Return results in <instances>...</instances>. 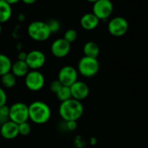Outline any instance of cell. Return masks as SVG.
Segmentation results:
<instances>
[{"label": "cell", "instance_id": "31", "mask_svg": "<svg viewBox=\"0 0 148 148\" xmlns=\"http://www.w3.org/2000/svg\"><path fill=\"white\" fill-rule=\"evenodd\" d=\"M86 1H88L89 3H92V4H94L95 2H97L98 0H86Z\"/></svg>", "mask_w": 148, "mask_h": 148}, {"label": "cell", "instance_id": "18", "mask_svg": "<svg viewBox=\"0 0 148 148\" xmlns=\"http://www.w3.org/2000/svg\"><path fill=\"white\" fill-rule=\"evenodd\" d=\"M12 64V62L7 55L0 53V77L11 71Z\"/></svg>", "mask_w": 148, "mask_h": 148}, {"label": "cell", "instance_id": "23", "mask_svg": "<svg viewBox=\"0 0 148 148\" xmlns=\"http://www.w3.org/2000/svg\"><path fill=\"white\" fill-rule=\"evenodd\" d=\"M9 119V106L6 105L0 108V125L7 122Z\"/></svg>", "mask_w": 148, "mask_h": 148}, {"label": "cell", "instance_id": "19", "mask_svg": "<svg viewBox=\"0 0 148 148\" xmlns=\"http://www.w3.org/2000/svg\"><path fill=\"white\" fill-rule=\"evenodd\" d=\"M0 81H1V85H2L3 88L12 89L17 84V78L10 71L0 77Z\"/></svg>", "mask_w": 148, "mask_h": 148}, {"label": "cell", "instance_id": "8", "mask_svg": "<svg viewBox=\"0 0 148 148\" xmlns=\"http://www.w3.org/2000/svg\"><path fill=\"white\" fill-rule=\"evenodd\" d=\"M113 12V5L111 0H98L92 5V13L99 20H106Z\"/></svg>", "mask_w": 148, "mask_h": 148}, {"label": "cell", "instance_id": "25", "mask_svg": "<svg viewBox=\"0 0 148 148\" xmlns=\"http://www.w3.org/2000/svg\"><path fill=\"white\" fill-rule=\"evenodd\" d=\"M7 99H8V96H7L5 90L3 87L0 86V108L6 106Z\"/></svg>", "mask_w": 148, "mask_h": 148}, {"label": "cell", "instance_id": "32", "mask_svg": "<svg viewBox=\"0 0 148 148\" xmlns=\"http://www.w3.org/2000/svg\"><path fill=\"white\" fill-rule=\"evenodd\" d=\"M2 30H3V28H2V24H0V34L2 33Z\"/></svg>", "mask_w": 148, "mask_h": 148}, {"label": "cell", "instance_id": "22", "mask_svg": "<svg viewBox=\"0 0 148 148\" xmlns=\"http://www.w3.org/2000/svg\"><path fill=\"white\" fill-rule=\"evenodd\" d=\"M31 132H32V126H31V124L28 121L18 125L19 135H21V136H28L31 133Z\"/></svg>", "mask_w": 148, "mask_h": 148}, {"label": "cell", "instance_id": "26", "mask_svg": "<svg viewBox=\"0 0 148 148\" xmlns=\"http://www.w3.org/2000/svg\"><path fill=\"white\" fill-rule=\"evenodd\" d=\"M63 86L61 85V83L58 80V79H55L53 81H51V83L50 84V90L52 93L56 94L62 87Z\"/></svg>", "mask_w": 148, "mask_h": 148}, {"label": "cell", "instance_id": "17", "mask_svg": "<svg viewBox=\"0 0 148 148\" xmlns=\"http://www.w3.org/2000/svg\"><path fill=\"white\" fill-rule=\"evenodd\" d=\"M12 16V5L7 4L5 0H0V24L8 22Z\"/></svg>", "mask_w": 148, "mask_h": 148}, {"label": "cell", "instance_id": "5", "mask_svg": "<svg viewBox=\"0 0 148 148\" xmlns=\"http://www.w3.org/2000/svg\"><path fill=\"white\" fill-rule=\"evenodd\" d=\"M9 119L18 125L29 120L28 105L23 102H16L9 106Z\"/></svg>", "mask_w": 148, "mask_h": 148}, {"label": "cell", "instance_id": "21", "mask_svg": "<svg viewBox=\"0 0 148 148\" xmlns=\"http://www.w3.org/2000/svg\"><path fill=\"white\" fill-rule=\"evenodd\" d=\"M65 41H67L69 44H71L73 42H75L78 38V32L76 30L74 29H68L64 34V38H63Z\"/></svg>", "mask_w": 148, "mask_h": 148}, {"label": "cell", "instance_id": "30", "mask_svg": "<svg viewBox=\"0 0 148 148\" xmlns=\"http://www.w3.org/2000/svg\"><path fill=\"white\" fill-rule=\"evenodd\" d=\"M5 1L7 4H9L10 5H12L18 4L19 1H21V0H5Z\"/></svg>", "mask_w": 148, "mask_h": 148}, {"label": "cell", "instance_id": "7", "mask_svg": "<svg viewBox=\"0 0 148 148\" xmlns=\"http://www.w3.org/2000/svg\"><path fill=\"white\" fill-rule=\"evenodd\" d=\"M79 72L75 67L71 65H64L58 73V80L63 86L70 87L79 79Z\"/></svg>", "mask_w": 148, "mask_h": 148}, {"label": "cell", "instance_id": "27", "mask_svg": "<svg viewBox=\"0 0 148 148\" xmlns=\"http://www.w3.org/2000/svg\"><path fill=\"white\" fill-rule=\"evenodd\" d=\"M65 128L67 131H74L77 128V121H66L64 122Z\"/></svg>", "mask_w": 148, "mask_h": 148}, {"label": "cell", "instance_id": "2", "mask_svg": "<svg viewBox=\"0 0 148 148\" xmlns=\"http://www.w3.org/2000/svg\"><path fill=\"white\" fill-rule=\"evenodd\" d=\"M29 120L36 125H44L51 118L50 106L41 100H35L28 106Z\"/></svg>", "mask_w": 148, "mask_h": 148}, {"label": "cell", "instance_id": "29", "mask_svg": "<svg viewBox=\"0 0 148 148\" xmlns=\"http://www.w3.org/2000/svg\"><path fill=\"white\" fill-rule=\"evenodd\" d=\"M21 1L27 5H33L34 3H36L37 0H21Z\"/></svg>", "mask_w": 148, "mask_h": 148}, {"label": "cell", "instance_id": "1", "mask_svg": "<svg viewBox=\"0 0 148 148\" xmlns=\"http://www.w3.org/2000/svg\"><path fill=\"white\" fill-rule=\"evenodd\" d=\"M58 114L64 122L78 121L84 114V106L82 102L71 99L60 103Z\"/></svg>", "mask_w": 148, "mask_h": 148}, {"label": "cell", "instance_id": "28", "mask_svg": "<svg viewBox=\"0 0 148 148\" xmlns=\"http://www.w3.org/2000/svg\"><path fill=\"white\" fill-rule=\"evenodd\" d=\"M26 55H27V52H25V51H20L18 55V60H23V61H25V58H26Z\"/></svg>", "mask_w": 148, "mask_h": 148}, {"label": "cell", "instance_id": "13", "mask_svg": "<svg viewBox=\"0 0 148 148\" xmlns=\"http://www.w3.org/2000/svg\"><path fill=\"white\" fill-rule=\"evenodd\" d=\"M0 135L7 140L16 138L19 135L18 125L11 120H8L7 122L0 125Z\"/></svg>", "mask_w": 148, "mask_h": 148}, {"label": "cell", "instance_id": "3", "mask_svg": "<svg viewBox=\"0 0 148 148\" xmlns=\"http://www.w3.org/2000/svg\"><path fill=\"white\" fill-rule=\"evenodd\" d=\"M29 37L36 42H44L50 38L51 32L46 22L33 21L27 27Z\"/></svg>", "mask_w": 148, "mask_h": 148}, {"label": "cell", "instance_id": "24", "mask_svg": "<svg viewBox=\"0 0 148 148\" xmlns=\"http://www.w3.org/2000/svg\"><path fill=\"white\" fill-rule=\"evenodd\" d=\"M46 23L48 25V27H49L51 34L58 32L60 30V28H61V25H60L59 21L57 20V19H51V20H49Z\"/></svg>", "mask_w": 148, "mask_h": 148}, {"label": "cell", "instance_id": "10", "mask_svg": "<svg viewBox=\"0 0 148 148\" xmlns=\"http://www.w3.org/2000/svg\"><path fill=\"white\" fill-rule=\"evenodd\" d=\"M129 25L127 20L123 17L112 18L107 25L108 32L114 37H122L128 31Z\"/></svg>", "mask_w": 148, "mask_h": 148}, {"label": "cell", "instance_id": "4", "mask_svg": "<svg viewBox=\"0 0 148 148\" xmlns=\"http://www.w3.org/2000/svg\"><path fill=\"white\" fill-rule=\"evenodd\" d=\"M77 71L79 74L84 78L90 79L94 77L99 71V62L98 58L89 57H82L77 64Z\"/></svg>", "mask_w": 148, "mask_h": 148}, {"label": "cell", "instance_id": "16", "mask_svg": "<svg viewBox=\"0 0 148 148\" xmlns=\"http://www.w3.org/2000/svg\"><path fill=\"white\" fill-rule=\"evenodd\" d=\"M99 52H100L99 46L94 41H88L83 46V53H84V56L86 57L98 58Z\"/></svg>", "mask_w": 148, "mask_h": 148}, {"label": "cell", "instance_id": "15", "mask_svg": "<svg viewBox=\"0 0 148 148\" xmlns=\"http://www.w3.org/2000/svg\"><path fill=\"white\" fill-rule=\"evenodd\" d=\"M30 71V69L25 63V61L23 60H17L12 63L11 72L18 79V78H25L27 73Z\"/></svg>", "mask_w": 148, "mask_h": 148}, {"label": "cell", "instance_id": "11", "mask_svg": "<svg viewBox=\"0 0 148 148\" xmlns=\"http://www.w3.org/2000/svg\"><path fill=\"white\" fill-rule=\"evenodd\" d=\"M71 51V44L63 38L55 39L51 45V52L57 58H64Z\"/></svg>", "mask_w": 148, "mask_h": 148}, {"label": "cell", "instance_id": "14", "mask_svg": "<svg viewBox=\"0 0 148 148\" xmlns=\"http://www.w3.org/2000/svg\"><path fill=\"white\" fill-rule=\"evenodd\" d=\"M100 20L92 13H86L80 18V25L86 31H92L99 25Z\"/></svg>", "mask_w": 148, "mask_h": 148}, {"label": "cell", "instance_id": "9", "mask_svg": "<svg viewBox=\"0 0 148 148\" xmlns=\"http://www.w3.org/2000/svg\"><path fill=\"white\" fill-rule=\"evenodd\" d=\"M46 62L45 54L40 50H32L27 52L25 63L32 71H38Z\"/></svg>", "mask_w": 148, "mask_h": 148}, {"label": "cell", "instance_id": "6", "mask_svg": "<svg viewBox=\"0 0 148 148\" xmlns=\"http://www.w3.org/2000/svg\"><path fill=\"white\" fill-rule=\"evenodd\" d=\"M25 79V86L31 92H39L45 85V78L39 71H32L27 73Z\"/></svg>", "mask_w": 148, "mask_h": 148}, {"label": "cell", "instance_id": "20", "mask_svg": "<svg viewBox=\"0 0 148 148\" xmlns=\"http://www.w3.org/2000/svg\"><path fill=\"white\" fill-rule=\"evenodd\" d=\"M57 99L61 102L69 100L71 99V89L68 86H62L61 89L55 94Z\"/></svg>", "mask_w": 148, "mask_h": 148}, {"label": "cell", "instance_id": "12", "mask_svg": "<svg viewBox=\"0 0 148 148\" xmlns=\"http://www.w3.org/2000/svg\"><path fill=\"white\" fill-rule=\"evenodd\" d=\"M70 89L71 93V99L80 102L85 100L90 93V88L88 85L81 80L76 81L72 86H70Z\"/></svg>", "mask_w": 148, "mask_h": 148}]
</instances>
